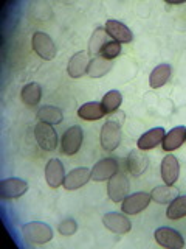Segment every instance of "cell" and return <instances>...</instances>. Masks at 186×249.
Masks as SVG:
<instances>
[{
    "label": "cell",
    "instance_id": "5bb4252c",
    "mask_svg": "<svg viewBox=\"0 0 186 249\" xmlns=\"http://www.w3.org/2000/svg\"><path fill=\"white\" fill-rule=\"evenodd\" d=\"M103 224L108 231H112L115 233H127L132 229V223L126 216V213H106L103 216Z\"/></svg>",
    "mask_w": 186,
    "mask_h": 249
},
{
    "label": "cell",
    "instance_id": "e0dca14e",
    "mask_svg": "<svg viewBox=\"0 0 186 249\" xmlns=\"http://www.w3.org/2000/svg\"><path fill=\"white\" fill-rule=\"evenodd\" d=\"M106 31L113 41L120 42V44H127L134 39V35H132L129 27H126L120 20H107L106 22Z\"/></svg>",
    "mask_w": 186,
    "mask_h": 249
},
{
    "label": "cell",
    "instance_id": "ac0fdd59",
    "mask_svg": "<svg viewBox=\"0 0 186 249\" xmlns=\"http://www.w3.org/2000/svg\"><path fill=\"white\" fill-rule=\"evenodd\" d=\"M165 136H166V132L163 128H154V129H149L147 132H144V134L138 139L137 145H138L140 150L149 151V150H152V148L158 146L163 142Z\"/></svg>",
    "mask_w": 186,
    "mask_h": 249
},
{
    "label": "cell",
    "instance_id": "5b68a950",
    "mask_svg": "<svg viewBox=\"0 0 186 249\" xmlns=\"http://www.w3.org/2000/svg\"><path fill=\"white\" fill-rule=\"evenodd\" d=\"M152 201L151 195L146 192H137L134 195H127L126 198L121 201V212L126 215H137L149 206Z\"/></svg>",
    "mask_w": 186,
    "mask_h": 249
},
{
    "label": "cell",
    "instance_id": "d6986e66",
    "mask_svg": "<svg viewBox=\"0 0 186 249\" xmlns=\"http://www.w3.org/2000/svg\"><path fill=\"white\" fill-rule=\"evenodd\" d=\"M186 140V128L185 126H177L174 129H170L168 134L165 136L161 142V146L165 151H174L178 150Z\"/></svg>",
    "mask_w": 186,
    "mask_h": 249
},
{
    "label": "cell",
    "instance_id": "f1b7e54d",
    "mask_svg": "<svg viewBox=\"0 0 186 249\" xmlns=\"http://www.w3.org/2000/svg\"><path fill=\"white\" fill-rule=\"evenodd\" d=\"M99 54L103 58H106V59H115L116 56H120L121 54V44L120 42H116V41H113V39H110L103 49H101V52H99Z\"/></svg>",
    "mask_w": 186,
    "mask_h": 249
},
{
    "label": "cell",
    "instance_id": "4fadbf2b",
    "mask_svg": "<svg viewBox=\"0 0 186 249\" xmlns=\"http://www.w3.org/2000/svg\"><path fill=\"white\" fill-rule=\"evenodd\" d=\"M160 173L165 184L174 185L177 182L178 175H180V163H178L175 156L172 154L165 156V159L161 160V165H160Z\"/></svg>",
    "mask_w": 186,
    "mask_h": 249
},
{
    "label": "cell",
    "instance_id": "7402d4cb",
    "mask_svg": "<svg viewBox=\"0 0 186 249\" xmlns=\"http://www.w3.org/2000/svg\"><path fill=\"white\" fill-rule=\"evenodd\" d=\"M78 115H79V119H82V120L95 122V120L103 119V117L106 115V111H104V107L101 103L90 101V103H85L78 109Z\"/></svg>",
    "mask_w": 186,
    "mask_h": 249
},
{
    "label": "cell",
    "instance_id": "7c38bea8",
    "mask_svg": "<svg viewBox=\"0 0 186 249\" xmlns=\"http://www.w3.org/2000/svg\"><path fill=\"white\" fill-rule=\"evenodd\" d=\"M65 170L59 159H50L45 165V181L51 189H58L64 184Z\"/></svg>",
    "mask_w": 186,
    "mask_h": 249
},
{
    "label": "cell",
    "instance_id": "d4e9b609",
    "mask_svg": "<svg viewBox=\"0 0 186 249\" xmlns=\"http://www.w3.org/2000/svg\"><path fill=\"white\" fill-rule=\"evenodd\" d=\"M110 41V36H108V33L106 31V28H96L95 31H93V35L90 37V44H89V53L95 54V56H98L101 49Z\"/></svg>",
    "mask_w": 186,
    "mask_h": 249
},
{
    "label": "cell",
    "instance_id": "7a4b0ae2",
    "mask_svg": "<svg viewBox=\"0 0 186 249\" xmlns=\"http://www.w3.org/2000/svg\"><path fill=\"white\" fill-rule=\"evenodd\" d=\"M34 137H36L37 145L41 146L42 150H45V151L56 150L59 139H58V132L53 128V124L39 122L34 126Z\"/></svg>",
    "mask_w": 186,
    "mask_h": 249
},
{
    "label": "cell",
    "instance_id": "9c48e42d",
    "mask_svg": "<svg viewBox=\"0 0 186 249\" xmlns=\"http://www.w3.org/2000/svg\"><path fill=\"white\" fill-rule=\"evenodd\" d=\"M28 184L19 178H8L0 182V196L2 199H14L27 193Z\"/></svg>",
    "mask_w": 186,
    "mask_h": 249
},
{
    "label": "cell",
    "instance_id": "277c9868",
    "mask_svg": "<svg viewBox=\"0 0 186 249\" xmlns=\"http://www.w3.org/2000/svg\"><path fill=\"white\" fill-rule=\"evenodd\" d=\"M121 124L107 120L101 129V146L106 151H113L121 142Z\"/></svg>",
    "mask_w": 186,
    "mask_h": 249
},
{
    "label": "cell",
    "instance_id": "9a60e30c",
    "mask_svg": "<svg viewBox=\"0 0 186 249\" xmlns=\"http://www.w3.org/2000/svg\"><path fill=\"white\" fill-rule=\"evenodd\" d=\"M89 179H92V170L85 168V167H79L72 170L70 173L65 176L64 179V189L65 190H78L81 189L82 185H85L89 182Z\"/></svg>",
    "mask_w": 186,
    "mask_h": 249
},
{
    "label": "cell",
    "instance_id": "6da1fadb",
    "mask_svg": "<svg viewBox=\"0 0 186 249\" xmlns=\"http://www.w3.org/2000/svg\"><path fill=\"white\" fill-rule=\"evenodd\" d=\"M22 235L31 245H45L53 238V229L41 221H30L22 228Z\"/></svg>",
    "mask_w": 186,
    "mask_h": 249
},
{
    "label": "cell",
    "instance_id": "4316f807",
    "mask_svg": "<svg viewBox=\"0 0 186 249\" xmlns=\"http://www.w3.org/2000/svg\"><path fill=\"white\" fill-rule=\"evenodd\" d=\"M166 216L169 220H180V218L186 216V195H182V196L178 195L172 202H169Z\"/></svg>",
    "mask_w": 186,
    "mask_h": 249
},
{
    "label": "cell",
    "instance_id": "603a6c76",
    "mask_svg": "<svg viewBox=\"0 0 186 249\" xmlns=\"http://www.w3.org/2000/svg\"><path fill=\"white\" fill-rule=\"evenodd\" d=\"M170 72H172V69H170L169 64H160V66L155 67L152 70L151 76H149L151 88L152 89H160V88H163V86L168 83L169 76H170Z\"/></svg>",
    "mask_w": 186,
    "mask_h": 249
},
{
    "label": "cell",
    "instance_id": "2e32d148",
    "mask_svg": "<svg viewBox=\"0 0 186 249\" xmlns=\"http://www.w3.org/2000/svg\"><path fill=\"white\" fill-rule=\"evenodd\" d=\"M89 52H78L76 54H73L68 61V67L67 72L72 78H81L82 75L87 73V69L90 64V56Z\"/></svg>",
    "mask_w": 186,
    "mask_h": 249
},
{
    "label": "cell",
    "instance_id": "30bf717a",
    "mask_svg": "<svg viewBox=\"0 0 186 249\" xmlns=\"http://www.w3.org/2000/svg\"><path fill=\"white\" fill-rule=\"evenodd\" d=\"M118 162L112 158H106V159H101L99 162L95 163V167L92 168V179L96 182L101 181H107L110 179L113 175L118 173Z\"/></svg>",
    "mask_w": 186,
    "mask_h": 249
},
{
    "label": "cell",
    "instance_id": "f546056e",
    "mask_svg": "<svg viewBox=\"0 0 186 249\" xmlns=\"http://www.w3.org/2000/svg\"><path fill=\"white\" fill-rule=\"evenodd\" d=\"M58 231H59L61 235L70 237V235H73V233L78 231V223H76L75 220H72V218H67V220H64V221H61V223H59Z\"/></svg>",
    "mask_w": 186,
    "mask_h": 249
},
{
    "label": "cell",
    "instance_id": "8fae6325",
    "mask_svg": "<svg viewBox=\"0 0 186 249\" xmlns=\"http://www.w3.org/2000/svg\"><path fill=\"white\" fill-rule=\"evenodd\" d=\"M126 167L129 170V173L135 178H140L144 171L149 167V159L143 150H132L127 154V159H126Z\"/></svg>",
    "mask_w": 186,
    "mask_h": 249
},
{
    "label": "cell",
    "instance_id": "3957f363",
    "mask_svg": "<svg viewBox=\"0 0 186 249\" xmlns=\"http://www.w3.org/2000/svg\"><path fill=\"white\" fill-rule=\"evenodd\" d=\"M82 139H84V132L82 128L75 124V126H70L61 139V151L67 154V156H73L79 151V148L82 145Z\"/></svg>",
    "mask_w": 186,
    "mask_h": 249
},
{
    "label": "cell",
    "instance_id": "44dd1931",
    "mask_svg": "<svg viewBox=\"0 0 186 249\" xmlns=\"http://www.w3.org/2000/svg\"><path fill=\"white\" fill-rule=\"evenodd\" d=\"M178 196V189L172 185H158L151 192V198L155 201L157 204H169Z\"/></svg>",
    "mask_w": 186,
    "mask_h": 249
},
{
    "label": "cell",
    "instance_id": "52a82bcc",
    "mask_svg": "<svg viewBox=\"0 0 186 249\" xmlns=\"http://www.w3.org/2000/svg\"><path fill=\"white\" fill-rule=\"evenodd\" d=\"M33 50L37 53V56H41L42 59H46L50 61L56 56V45H54L53 39L46 35V33H42V31H36L33 35Z\"/></svg>",
    "mask_w": 186,
    "mask_h": 249
},
{
    "label": "cell",
    "instance_id": "83f0119b",
    "mask_svg": "<svg viewBox=\"0 0 186 249\" xmlns=\"http://www.w3.org/2000/svg\"><path fill=\"white\" fill-rule=\"evenodd\" d=\"M123 103V95H121V92L118 90H110V92H107L106 95L103 97V100H101V105H103L104 107V111H106V115L108 114H113L118 111V107L121 106Z\"/></svg>",
    "mask_w": 186,
    "mask_h": 249
},
{
    "label": "cell",
    "instance_id": "ffe728a7",
    "mask_svg": "<svg viewBox=\"0 0 186 249\" xmlns=\"http://www.w3.org/2000/svg\"><path fill=\"white\" fill-rule=\"evenodd\" d=\"M112 66H113V62L110 59H106V58L101 56V54H98V56H93L90 59L87 75L90 78H101V76H104L110 72Z\"/></svg>",
    "mask_w": 186,
    "mask_h": 249
},
{
    "label": "cell",
    "instance_id": "8992f818",
    "mask_svg": "<svg viewBox=\"0 0 186 249\" xmlns=\"http://www.w3.org/2000/svg\"><path fill=\"white\" fill-rule=\"evenodd\" d=\"M129 189H130L129 179L126 175L121 173V171H118V173L108 179L107 193H108V198L113 202H121L129 195Z\"/></svg>",
    "mask_w": 186,
    "mask_h": 249
},
{
    "label": "cell",
    "instance_id": "484cf974",
    "mask_svg": "<svg viewBox=\"0 0 186 249\" xmlns=\"http://www.w3.org/2000/svg\"><path fill=\"white\" fill-rule=\"evenodd\" d=\"M20 97H22V101L25 105H28V106H36L39 101H41V97H42L41 86H39L37 83H30V84H27L25 88L22 89Z\"/></svg>",
    "mask_w": 186,
    "mask_h": 249
},
{
    "label": "cell",
    "instance_id": "cb8c5ba5",
    "mask_svg": "<svg viewBox=\"0 0 186 249\" xmlns=\"http://www.w3.org/2000/svg\"><path fill=\"white\" fill-rule=\"evenodd\" d=\"M36 117L39 122H44L48 124H58L64 120V114H62V111L56 106H42L36 112Z\"/></svg>",
    "mask_w": 186,
    "mask_h": 249
},
{
    "label": "cell",
    "instance_id": "4dcf8cb0",
    "mask_svg": "<svg viewBox=\"0 0 186 249\" xmlns=\"http://www.w3.org/2000/svg\"><path fill=\"white\" fill-rule=\"evenodd\" d=\"M108 120H112V122H115V123H120L121 126H123V124H124V120H126V115H124V112H121V111H116V112L110 114V117H108Z\"/></svg>",
    "mask_w": 186,
    "mask_h": 249
},
{
    "label": "cell",
    "instance_id": "ba28073f",
    "mask_svg": "<svg viewBox=\"0 0 186 249\" xmlns=\"http://www.w3.org/2000/svg\"><path fill=\"white\" fill-rule=\"evenodd\" d=\"M154 237L160 246L168 249H182L185 246V240L182 237V233L170 228H158L155 231Z\"/></svg>",
    "mask_w": 186,
    "mask_h": 249
}]
</instances>
